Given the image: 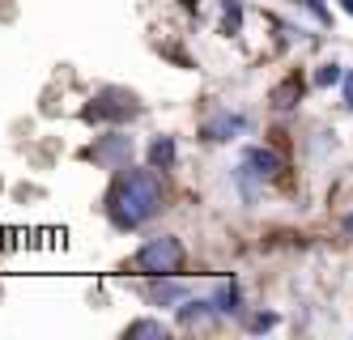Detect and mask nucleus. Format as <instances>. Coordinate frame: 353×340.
<instances>
[{"instance_id":"obj_1","label":"nucleus","mask_w":353,"mask_h":340,"mask_svg":"<svg viewBox=\"0 0 353 340\" xmlns=\"http://www.w3.org/2000/svg\"><path fill=\"white\" fill-rule=\"evenodd\" d=\"M107 213L119 230H137L162 213V179L154 170H128L111 183Z\"/></svg>"},{"instance_id":"obj_2","label":"nucleus","mask_w":353,"mask_h":340,"mask_svg":"<svg viewBox=\"0 0 353 340\" xmlns=\"http://www.w3.org/2000/svg\"><path fill=\"white\" fill-rule=\"evenodd\" d=\"M183 243L174 239V234H158V239H149L141 251H137V268L145 277H179L183 272Z\"/></svg>"},{"instance_id":"obj_3","label":"nucleus","mask_w":353,"mask_h":340,"mask_svg":"<svg viewBox=\"0 0 353 340\" xmlns=\"http://www.w3.org/2000/svg\"><path fill=\"white\" fill-rule=\"evenodd\" d=\"M141 107L128 90H103L94 98V107H85V119H132Z\"/></svg>"},{"instance_id":"obj_4","label":"nucleus","mask_w":353,"mask_h":340,"mask_svg":"<svg viewBox=\"0 0 353 340\" xmlns=\"http://www.w3.org/2000/svg\"><path fill=\"white\" fill-rule=\"evenodd\" d=\"M243 170L256 174V179H272L276 170H281V153H276V149H247Z\"/></svg>"},{"instance_id":"obj_5","label":"nucleus","mask_w":353,"mask_h":340,"mask_svg":"<svg viewBox=\"0 0 353 340\" xmlns=\"http://www.w3.org/2000/svg\"><path fill=\"white\" fill-rule=\"evenodd\" d=\"M221 315V310L213 306V302H192V298H183V306H179V323L183 328H205V323H213Z\"/></svg>"},{"instance_id":"obj_6","label":"nucleus","mask_w":353,"mask_h":340,"mask_svg":"<svg viewBox=\"0 0 353 340\" xmlns=\"http://www.w3.org/2000/svg\"><path fill=\"white\" fill-rule=\"evenodd\" d=\"M128 153H132V141H128V137H111L107 145H98L90 158H94V162H103V166H119L123 158H128Z\"/></svg>"},{"instance_id":"obj_7","label":"nucleus","mask_w":353,"mask_h":340,"mask_svg":"<svg viewBox=\"0 0 353 340\" xmlns=\"http://www.w3.org/2000/svg\"><path fill=\"white\" fill-rule=\"evenodd\" d=\"M243 123H247L243 115H217L205 123V141H230V132H239Z\"/></svg>"},{"instance_id":"obj_8","label":"nucleus","mask_w":353,"mask_h":340,"mask_svg":"<svg viewBox=\"0 0 353 340\" xmlns=\"http://www.w3.org/2000/svg\"><path fill=\"white\" fill-rule=\"evenodd\" d=\"M123 336H128V340H166L170 328L162 319H137V323H128V332H123Z\"/></svg>"},{"instance_id":"obj_9","label":"nucleus","mask_w":353,"mask_h":340,"mask_svg":"<svg viewBox=\"0 0 353 340\" xmlns=\"http://www.w3.org/2000/svg\"><path fill=\"white\" fill-rule=\"evenodd\" d=\"M149 298H154V302H183L188 290H183L174 277H154V290H149Z\"/></svg>"},{"instance_id":"obj_10","label":"nucleus","mask_w":353,"mask_h":340,"mask_svg":"<svg viewBox=\"0 0 353 340\" xmlns=\"http://www.w3.org/2000/svg\"><path fill=\"white\" fill-rule=\"evenodd\" d=\"M149 162H154V170H170L174 166V141L158 137L154 145H149Z\"/></svg>"},{"instance_id":"obj_11","label":"nucleus","mask_w":353,"mask_h":340,"mask_svg":"<svg viewBox=\"0 0 353 340\" xmlns=\"http://www.w3.org/2000/svg\"><path fill=\"white\" fill-rule=\"evenodd\" d=\"M213 306L221 310V315H234V310H239V285L234 281H221L217 294H213Z\"/></svg>"},{"instance_id":"obj_12","label":"nucleus","mask_w":353,"mask_h":340,"mask_svg":"<svg viewBox=\"0 0 353 340\" xmlns=\"http://www.w3.org/2000/svg\"><path fill=\"white\" fill-rule=\"evenodd\" d=\"M315 81H319V86H336V81H341V64H323V72L315 77Z\"/></svg>"},{"instance_id":"obj_13","label":"nucleus","mask_w":353,"mask_h":340,"mask_svg":"<svg viewBox=\"0 0 353 340\" xmlns=\"http://www.w3.org/2000/svg\"><path fill=\"white\" fill-rule=\"evenodd\" d=\"M272 323H276L272 315H256V319H251V328H256V332H264V328H272Z\"/></svg>"},{"instance_id":"obj_14","label":"nucleus","mask_w":353,"mask_h":340,"mask_svg":"<svg viewBox=\"0 0 353 340\" xmlns=\"http://www.w3.org/2000/svg\"><path fill=\"white\" fill-rule=\"evenodd\" d=\"M345 234H353V213H349V217H345Z\"/></svg>"},{"instance_id":"obj_15","label":"nucleus","mask_w":353,"mask_h":340,"mask_svg":"<svg viewBox=\"0 0 353 340\" xmlns=\"http://www.w3.org/2000/svg\"><path fill=\"white\" fill-rule=\"evenodd\" d=\"M341 5H345V13H353V0H341Z\"/></svg>"},{"instance_id":"obj_16","label":"nucleus","mask_w":353,"mask_h":340,"mask_svg":"<svg viewBox=\"0 0 353 340\" xmlns=\"http://www.w3.org/2000/svg\"><path fill=\"white\" fill-rule=\"evenodd\" d=\"M349 102H353V86H349Z\"/></svg>"}]
</instances>
